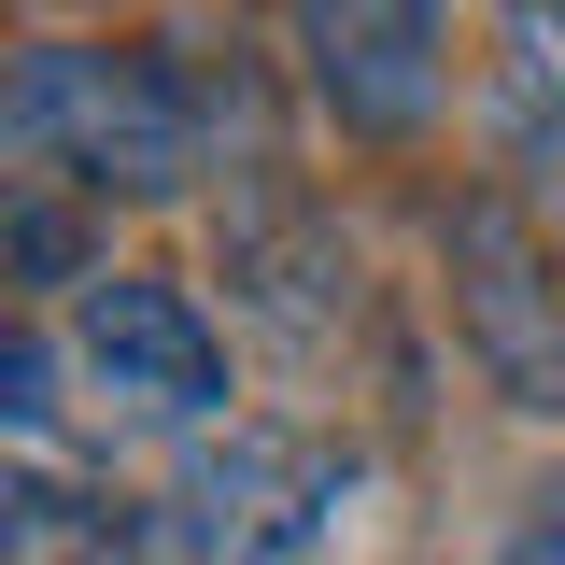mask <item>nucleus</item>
<instances>
[{
	"instance_id": "0eeeda50",
	"label": "nucleus",
	"mask_w": 565,
	"mask_h": 565,
	"mask_svg": "<svg viewBox=\"0 0 565 565\" xmlns=\"http://www.w3.org/2000/svg\"><path fill=\"white\" fill-rule=\"evenodd\" d=\"M494 71H509L523 141H565V0H509L494 14Z\"/></svg>"
},
{
	"instance_id": "6e6552de",
	"label": "nucleus",
	"mask_w": 565,
	"mask_h": 565,
	"mask_svg": "<svg viewBox=\"0 0 565 565\" xmlns=\"http://www.w3.org/2000/svg\"><path fill=\"white\" fill-rule=\"evenodd\" d=\"M494 565H565V467L509 509V552H494Z\"/></svg>"
},
{
	"instance_id": "423d86ee",
	"label": "nucleus",
	"mask_w": 565,
	"mask_h": 565,
	"mask_svg": "<svg viewBox=\"0 0 565 565\" xmlns=\"http://www.w3.org/2000/svg\"><path fill=\"white\" fill-rule=\"evenodd\" d=\"M0 565H141V509L57 481V452H29L0 494Z\"/></svg>"
},
{
	"instance_id": "f257e3e1",
	"label": "nucleus",
	"mask_w": 565,
	"mask_h": 565,
	"mask_svg": "<svg viewBox=\"0 0 565 565\" xmlns=\"http://www.w3.org/2000/svg\"><path fill=\"white\" fill-rule=\"evenodd\" d=\"M0 141L71 199H184L212 170V85L141 43H29L0 85Z\"/></svg>"
},
{
	"instance_id": "f03ea898",
	"label": "nucleus",
	"mask_w": 565,
	"mask_h": 565,
	"mask_svg": "<svg viewBox=\"0 0 565 565\" xmlns=\"http://www.w3.org/2000/svg\"><path fill=\"white\" fill-rule=\"evenodd\" d=\"M340 509H353V452L340 438L269 424V411H226V424H199V452L170 467L156 537L184 565H297V552H326Z\"/></svg>"
},
{
	"instance_id": "20e7f679",
	"label": "nucleus",
	"mask_w": 565,
	"mask_h": 565,
	"mask_svg": "<svg viewBox=\"0 0 565 565\" xmlns=\"http://www.w3.org/2000/svg\"><path fill=\"white\" fill-rule=\"evenodd\" d=\"M71 367L99 382V396H128V411L156 424H226V326H212L184 282L156 269H99L85 297H71Z\"/></svg>"
},
{
	"instance_id": "7ed1b4c3",
	"label": "nucleus",
	"mask_w": 565,
	"mask_h": 565,
	"mask_svg": "<svg viewBox=\"0 0 565 565\" xmlns=\"http://www.w3.org/2000/svg\"><path fill=\"white\" fill-rule=\"evenodd\" d=\"M438 255H452V326H467V367H481L509 411L565 424V282H552V255H537V226H523L509 199H452Z\"/></svg>"
},
{
	"instance_id": "39448f33",
	"label": "nucleus",
	"mask_w": 565,
	"mask_h": 565,
	"mask_svg": "<svg viewBox=\"0 0 565 565\" xmlns=\"http://www.w3.org/2000/svg\"><path fill=\"white\" fill-rule=\"evenodd\" d=\"M297 71L340 141H411L438 114V0H297Z\"/></svg>"
}]
</instances>
